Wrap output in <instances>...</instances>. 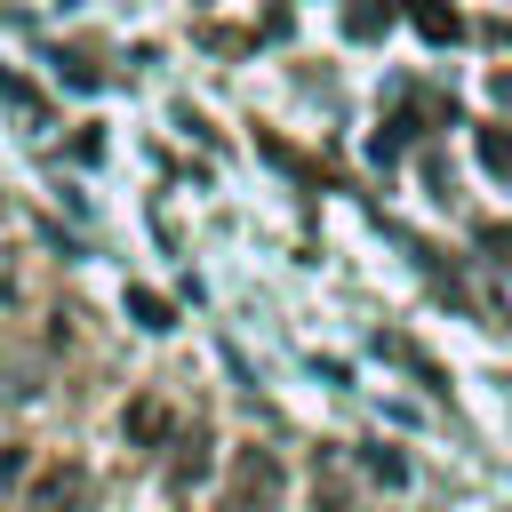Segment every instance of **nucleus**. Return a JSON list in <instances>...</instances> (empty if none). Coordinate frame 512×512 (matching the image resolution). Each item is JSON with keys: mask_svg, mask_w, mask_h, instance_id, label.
<instances>
[{"mask_svg": "<svg viewBox=\"0 0 512 512\" xmlns=\"http://www.w3.org/2000/svg\"><path fill=\"white\" fill-rule=\"evenodd\" d=\"M272 504H280V464H272V448H240V456H232V488H224L216 512H272Z\"/></svg>", "mask_w": 512, "mask_h": 512, "instance_id": "obj_1", "label": "nucleus"}, {"mask_svg": "<svg viewBox=\"0 0 512 512\" xmlns=\"http://www.w3.org/2000/svg\"><path fill=\"white\" fill-rule=\"evenodd\" d=\"M408 16H416V32H424L432 48H448V40H464V16H456L448 0H408Z\"/></svg>", "mask_w": 512, "mask_h": 512, "instance_id": "obj_4", "label": "nucleus"}, {"mask_svg": "<svg viewBox=\"0 0 512 512\" xmlns=\"http://www.w3.org/2000/svg\"><path fill=\"white\" fill-rule=\"evenodd\" d=\"M128 312H136V320H144V328H168V304H160V296H152V288H128Z\"/></svg>", "mask_w": 512, "mask_h": 512, "instance_id": "obj_9", "label": "nucleus"}, {"mask_svg": "<svg viewBox=\"0 0 512 512\" xmlns=\"http://www.w3.org/2000/svg\"><path fill=\"white\" fill-rule=\"evenodd\" d=\"M480 160H488V176H512V136L504 128H480Z\"/></svg>", "mask_w": 512, "mask_h": 512, "instance_id": "obj_8", "label": "nucleus"}, {"mask_svg": "<svg viewBox=\"0 0 512 512\" xmlns=\"http://www.w3.org/2000/svg\"><path fill=\"white\" fill-rule=\"evenodd\" d=\"M384 24H392V8H376V0H360V8H344V32H352V40H376Z\"/></svg>", "mask_w": 512, "mask_h": 512, "instance_id": "obj_6", "label": "nucleus"}, {"mask_svg": "<svg viewBox=\"0 0 512 512\" xmlns=\"http://www.w3.org/2000/svg\"><path fill=\"white\" fill-rule=\"evenodd\" d=\"M200 472H208V440H200V432H184V440H176V464H168V480H176V488H192Z\"/></svg>", "mask_w": 512, "mask_h": 512, "instance_id": "obj_5", "label": "nucleus"}, {"mask_svg": "<svg viewBox=\"0 0 512 512\" xmlns=\"http://www.w3.org/2000/svg\"><path fill=\"white\" fill-rule=\"evenodd\" d=\"M24 512H88V472L80 464H48L32 480V504Z\"/></svg>", "mask_w": 512, "mask_h": 512, "instance_id": "obj_2", "label": "nucleus"}, {"mask_svg": "<svg viewBox=\"0 0 512 512\" xmlns=\"http://www.w3.org/2000/svg\"><path fill=\"white\" fill-rule=\"evenodd\" d=\"M120 432H128L136 448H168V432H176V416H168L160 400H128V416H120Z\"/></svg>", "mask_w": 512, "mask_h": 512, "instance_id": "obj_3", "label": "nucleus"}, {"mask_svg": "<svg viewBox=\"0 0 512 512\" xmlns=\"http://www.w3.org/2000/svg\"><path fill=\"white\" fill-rule=\"evenodd\" d=\"M0 96H8V104H16V112H24V128H32V136H40V128H48V112H40V96H32V88H24V80H0Z\"/></svg>", "mask_w": 512, "mask_h": 512, "instance_id": "obj_7", "label": "nucleus"}]
</instances>
